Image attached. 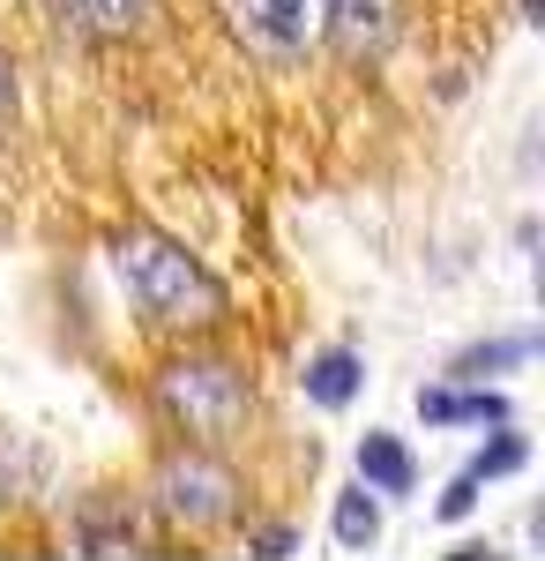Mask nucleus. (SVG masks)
<instances>
[{
    "instance_id": "nucleus-1",
    "label": "nucleus",
    "mask_w": 545,
    "mask_h": 561,
    "mask_svg": "<svg viewBox=\"0 0 545 561\" xmlns=\"http://www.w3.org/2000/svg\"><path fill=\"white\" fill-rule=\"evenodd\" d=\"M113 277H120L127 300L142 307L150 322H165V330H210V322H224V285L165 232H120L113 240Z\"/></svg>"
},
{
    "instance_id": "nucleus-2",
    "label": "nucleus",
    "mask_w": 545,
    "mask_h": 561,
    "mask_svg": "<svg viewBox=\"0 0 545 561\" xmlns=\"http://www.w3.org/2000/svg\"><path fill=\"white\" fill-rule=\"evenodd\" d=\"M158 412L195 449H217V442H232L254 420V382L232 359H172L158 375Z\"/></svg>"
},
{
    "instance_id": "nucleus-3",
    "label": "nucleus",
    "mask_w": 545,
    "mask_h": 561,
    "mask_svg": "<svg viewBox=\"0 0 545 561\" xmlns=\"http://www.w3.org/2000/svg\"><path fill=\"white\" fill-rule=\"evenodd\" d=\"M150 494H158V510H165L172 524H187V531H224V524H240V510H247L240 472H232L224 457H210V449H195V442L172 449L165 465H158Z\"/></svg>"
},
{
    "instance_id": "nucleus-4",
    "label": "nucleus",
    "mask_w": 545,
    "mask_h": 561,
    "mask_svg": "<svg viewBox=\"0 0 545 561\" xmlns=\"http://www.w3.org/2000/svg\"><path fill=\"white\" fill-rule=\"evenodd\" d=\"M232 23L247 31L269 60H299L329 31V0H232Z\"/></svg>"
},
{
    "instance_id": "nucleus-5",
    "label": "nucleus",
    "mask_w": 545,
    "mask_h": 561,
    "mask_svg": "<svg viewBox=\"0 0 545 561\" xmlns=\"http://www.w3.org/2000/svg\"><path fill=\"white\" fill-rule=\"evenodd\" d=\"M351 60H381L389 38H396V0H329V31Z\"/></svg>"
},
{
    "instance_id": "nucleus-6",
    "label": "nucleus",
    "mask_w": 545,
    "mask_h": 561,
    "mask_svg": "<svg viewBox=\"0 0 545 561\" xmlns=\"http://www.w3.org/2000/svg\"><path fill=\"white\" fill-rule=\"evenodd\" d=\"M150 8L158 0H53L60 31H76V38H135L150 23Z\"/></svg>"
},
{
    "instance_id": "nucleus-7",
    "label": "nucleus",
    "mask_w": 545,
    "mask_h": 561,
    "mask_svg": "<svg viewBox=\"0 0 545 561\" xmlns=\"http://www.w3.org/2000/svg\"><path fill=\"white\" fill-rule=\"evenodd\" d=\"M359 479H367V494H411L419 465H411V449L396 434H367L359 442Z\"/></svg>"
},
{
    "instance_id": "nucleus-8",
    "label": "nucleus",
    "mask_w": 545,
    "mask_h": 561,
    "mask_svg": "<svg viewBox=\"0 0 545 561\" xmlns=\"http://www.w3.org/2000/svg\"><path fill=\"white\" fill-rule=\"evenodd\" d=\"M359 375H367V367H359V352H314V359H306V375H299V382H306V397H314V404H351V397H359Z\"/></svg>"
},
{
    "instance_id": "nucleus-9",
    "label": "nucleus",
    "mask_w": 545,
    "mask_h": 561,
    "mask_svg": "<svg viewBox=\"0 0 545 561\" xmlns=\"http://www.w3.org/2000/svg\"><path fill=\"white\" fill-rule=\"evenodd\" d=\"M419 412L433 427H456V420H508L501 397H456V389H419Z\"/></svg>"
},
{
    "instance_id": "nucleus-10",
    "label": "nucleus",
    "mask_w": 545,
    "mask_h": 561,
    "mask_svg": "<svg viewBox=\"0 0 545 561\" xmlns=\"http://www.w3.org/2000/svg\"><path fill=\"white\" fill-rule=\"evenodd\" d=\"M336 539H344L351 554H367V547H374V539H381V510H374V502H367V486L336 502Z\"/></svg>"
},
{
    "instance_id": "nucleus-11",
    "label": "nucleus",
    "mask_w": 545,
    "mask_h": 561,
    "mask_svg": "<svg viewBox=\"0 0 545 561\" xmlns=\"http://www.w3.org/2000/svg\"><path fill=\"white\" fill-rule=\"evenodd\" d=\"M515 359H531V337H508V345L463 352V375H478V367H515Z\"/></svg>"
},
{
    "instance_id": "nucleus-12",
    "label": "nucleus",
    "mask_w": 545,
    "mask_h": 561,
    "mask_svg": "<svg viewBox=\"0 0 545 561\" xmlns=\"http://www.w3.org/2000/svg\"><path fill=\"white\" fill-rule=\"evenodd\" d=\"M515 465H523V442H515V434H501V442H494V449H486V457H478V465H471V479H494V472H515Z\"/></svg>"
},
{
    "instance_id": "nucleus-13",
    "label": "nucleus",
    "mask_w": 545,
    "mask_h": 561,
    "mask_svg": "<svg viewBox=\"0 0 545 561\" xmlns=\"http://www.w3.org/2000/svg\"><path fill=\"white\" fill-rule=\"evenodd\" d=\"M471 502H478V479L463 472L456 486H449V502H441V517H463V510H471Z\"/></svg>"
},
{
    "instance_id": "nucleus-14",
    "label": "nucleus",
    "mask_w": 545,
    "mask_h": 561,
    "mask_svg": "<svg viewBox=\"0 0 545 561\" xmlns=\"http://www.w3.org/2000/svg\"><path fill=\"white\" fill-rule=\"evenodd\" d=\"M254 547L277 561V554H292V531H285V524H269V531H254Z\"/></svg>"
},
{
    "instance_id": "nucleus-15",
    "label": "nucleus",
    "mask_w": 545,
    "mask_h": 561,
    "mask_svg": "<svg viewBox=\"0 0 545 561\" xmlns=\"http://www.w3.org/2000/svg\"><path fill=\"white\" fill-rule=\"evenodd\" d=\"M15 113V68H8V53H0V121Z\"/></svg>"
}]
</instances>
